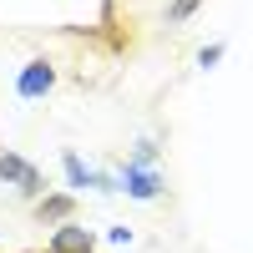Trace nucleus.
Returning <instances> with one entry per match:
<instances>
[{
	"mask_svg": "<svg viewBox=\"0 0 253 253\" xmlns=\"http://www.w3.org/2000/svg\"><path fill=\"white\" fill-rule=\"evenodd\" d=\"M198 5H203V0H172V10H167V26H182V20L193 15Z\"/></svg>",
	"mask_w": 253,
	"mask_h": 253,
	"instance_id": "obj_7",
	"label": "nucleus"
},
{
	"mask_svg": "<svg viewBox=\"0 0 253 253\" xmlns=\"http://www.w3.org/2000/svg\"><path fill=\"white\" fill-rule=\"evenodd\" d=\"M46 253H51V248H46Z\"/></svg>",
	"mask_w": 253,
	"mask_h": 253,
	"instance_id": "obj_9",
	"label": "nucleus"
},
{
	"mask_svg": "<svg viewBox=\"0 0 253 253\" xmlns=\"http://www.w3.org/2000/svg\"><path fill=\"white\" fill-rule=\"evenodd\" d=\"M36 213L46 218V223H66V218H71V198H66V193H56V198H41V208H36Z\"/></svg>",
	"mask_w": 253,
	"mask_h": 253,
	"instance_id": "obj_5",
	"label": "nucleus"
},
{
	"mask_svg": "<svg viewBox=\"0 0 253 253\" xmlns=\"http://www.w3.org/2000/svg\"><path fill=\"white\" fill-rule=\"evenodd\" d=\"M51 86H56V66H51V61H26L20 76H15V96L20 101H41Z\"/></svg>",
	"mask_w": 253,
	"mask_h": 253,
	"instance_id": "obj_2",
	"label": "nucleus"
},
{
	"mask_svg": "<svg viewBox=\"0 0 253 253\" xmlns=\"http://www.w3.org/2000/svg\"><path fill=\"white\" fill-rule=\"evenodd\" d=\"M122 193L137 198V203H152L162 193V177L152 172V167H122Z\"/></svg>",
	"mask_w": 253,
	"mask_h": 253,
	"instance_id": "obj_3",
	"label": "nucleus"
},
{
	"mask_svg": "<svg viewBox=\"0 0 253 253\" xmlns=\"http://www.w3.org/2000/svg\"><path fill=\"white\" fill-rule=\"evenodd\" d=\"M218 61H223V46H203V56H198V66H203V71H213Z\"/></svg>",
	"mask_w": 253,
	"mask_h": 253,
	"instance_id": "obj_8",
	"label": "nucleus"
},
{
	"mask_svg": "<svg viewBox=\"0 0 253 253\" xmlns=\"http://www.w3.org/2000/svg\"><path fill=\"white\" fill-rule=\"evenodd\" d=\"M152 162H157V142L142 137V142L132 147V157H126V167H152Z\"/></svg>",
	"mask_w": 253,
	"mask_h": 253,
	"instance_id": "obj_6",
	"label": "nucleus"
},
{
	"mask_svg": "<svg viewBox=\"0 0 253 253\" xmlns=\"http://www.w3.org/2000/svg\"><path fill=\"white\" fill-rule=\"evenodd\" d=\"M91 248H96L91 228H76V223H61L51 238V253H91Z\"/></svg>",
	"mask_w": 253,
	"mask_h": 253,
	"instance_id": "obj_4",
	"label": "nucleus"
},
{
	"mask_svg": "<svg viewBox=\"0 0 253 253\" xmlns=\"http://www.w3.org/2000/svg\"><path fill=\"white\" fill-rule=\"evenodd\" d=\"M0 182H10L15 193H26V198H41V187H46L36 167L20 157V152H5V147H0Z\"/></svg>",
	"mask_w": 253,
	"mask_h": 253,
	"instance_id": "obj_1",
	"label": "nucleus"
}]
</instances>
